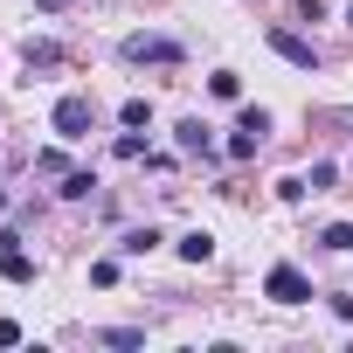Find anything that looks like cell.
I'll return each instance as SVG.
<instances>
[{"label": "cell", "instance_id": "obj_1", "mask_svg": "<svg viewBox=\"0 0 353 353\" xmlns=\"http://www.w3.org/2000/svg\"><path fill=\"white\" fill-rule=\"evenodd\" d=\"M49 132H56V139H70V145H77V139H90V132H97V104H90L83 90L56 97V111H49Z\"/></svg>", "mask_w": 353, "mask_h": 353}, {"label": "cell", "instance_id": "obj_2", "mask_svg": "<svg viewBox=\"0 0 353 353\" xmlns=\"http://www.w3.org/2000/svg\"><path fill=\"white\" fill-rule=\"evenodd\" d=\"M118 56H125V63H159V70H173V63H181V42H173V35H125Z\"/></svg>", "mask_w": 353, "mask_h": 353}, {"label": "cell", "instance_id": "obj_3", "mask_svg": "<svg viewBox=\"0 0 353 353\" xmlns=\"http://www.w3.org/2000/svg\"><path fill=\"white\" fill-rule=\"evenodd\" d=\"M263 291H270L277 305H312V277H305L298 263H270V277H263Z\"/></svg>", "mask_w": 353, "mask_h": 353}, {"label": "cell", "instance_id": "obj_4", "mask_svg": "<svg viewBox=\"0 0 353 353\" xmlns=\"http://www.w3.org/2000/svg\"><path fill=\"white\" fill-rule=\"evenodd\" d=\"M263 139H270V111H256V104H250V111L236 118V132H229V159H250Z\"/></svg>", "mask_w": 353, "mask_h": 353}, {"label": "cell", "instance_id": "obj_5", "mask_svg": "<svg viewBox=\"0 0 353 353\" xmlns=\"http://www.w3.org/2000/svg\"><path fill=\"white\" fill-rule=\"evenodd\" d=\"M0 277H8V284H28V277H35V256L21 250V229L0 236Z\"/></svg>", "mask_w": 353, "mask_h": 353}, {"label": "cell", "instance_id": "obj_6", "mask_svg": "<svg viewBox=\"0 0 353 353\" xmlns=\"http://www.w3.org/2000/svg\"><path fill=\"white\" fill-rule=\"evenodd\" d=\"M270 49H277L291 70H319V49H312L305 35H291V28H270Z\"/></svg>", "mask_w": 353, "mask_h": 353}, {"label": "cell", "instance_id": "obj_7", "mask_svg": "<svg viewBox=\"0 0 353 353\" xmlns=\"http://www.w3.org/2000/svg\"><path fill=\"white\" fill-rule=\"evenodd\" d=\"M21 70H28V77H35V70H63V49H56L49 35H28V42H21Z\"/></svg>", "mask_w": 353, "mask_h": 353}, {"label": "cell", "instance_id": "obj_8", "mask_svg": "<svg viewBox=\"0 0 353 353\" xmlns=\"http://www.w3.org/2000/svg\"><path fill=\"white\" fill-rule=\"evenodd\" d=\"M173 139H181V152H194V159H208V152H215V139H208V125H201V118H181V125H173Z\"/></svg>", "mask_w": 353, "mask_h": 353}, {"label": "cell", "instance_id": "obj_9", "mask_svg": "<svg viewBox=\"0 0 353 353\" xmlns=\"http://www.w3.org/2000/svg\"><path fill=\"white\" fill-rule=\"evenodd\" d=\"M159 243H166V236H159L152 222H145V229H125V236H118V250H125V256H152Z\"/></svg>", "mask_w": 353, "mask_h": 353}, {"label": "cell", "instance_id": "obj_10", "mask_svg": "<svg viewBox=\"0 0 353 353\" xmlns=\"http://www.w3.org/2000/svg\"><path fill=\"white\" fill-rule=\"evenodd\" d=\"M90 188H97V173H90V166H70L56 194H63V201H90Z\"/></svg>", "mask_w": 353, "mask_h": 353}, {"label": "cell", "instance_id": "obj_11", "mask_svg": "<svg viewBox=\"0 0 353 353\" xmlns=\"http://www.w3.org/2000/svg\"><path fill=\"white\" fill-rule=\"evenodd\" d=\"M173 250H181L188 263H208V256H215V236H208V229H188V236L173 243Z\"/></svg>", "mask_w": 353, "mask_h": 353}, {"label": "cell", "instance_id": "obj_12", "mask_svg": "<svg viewBox=\"0 0 353 353\" xmlns=\"http://www.w3.org/2000/svg\"><path fill=\"white\" fill-rule=\"evenodd\" d=\"M118 125H125V132H152V104H145V97H125V104H118Z\"/></svg>", "mask_w": 353, "mask_h": 353}, {"label": "cell", "instance_id": "obj_13", "mask_svg": "<svg viewBox=\"0 0 353 353\" xmlns=\"http://www.w3.org/2000/svg\"><path fill=\"white\" fill-rule=\"evenodd\" d=\"M97 339H104V346H145V332H139V325H104Z\"/></svg>", "mask_w": 353, "mask_h": 353}, {"label": "cell", "instance_id": "obj_14", "mask_svg": "<svg viewBox=\"0 0 353 353\" xmlns=\"http://www.w3.org/2000/svg\"><path fill=\"white\" fill-rule=\"evenodd\" d=\"M319 250H332V256H346V250H353V229H346V222H332V229L319 236Z\"/></svg>", "mask_w": 353, "mask_h": 353}, {"label": "cell", "instance_id": "obj_15", "mask_svg": "<svg viewBox=\"0 0 353 353\" xmlns=\"http://www.w3.org/2000/svg\"><path fill=\"white\" fill-rule=\"evenodd\" d=\"M208 90H215V97H243V77H236V70H215Z\"/></svg>", "mask_w": 353, "mask_h": 353}, {"label": "cell", "instance_id": "obj_16", "mask_svg": "<svg viewBox=\"0 0 353 353\" xmlns=\"http://www.w3.org/2000/svg\"><path fill=\"white\" fill-rule=\"evenodd\" d=\"M332 181H339V166H332V159H319V166H312V181H305V188H312V194H325Z\"/></svg>", "mask_w": 353, "mask_h": 353}, {"label": "cell", "instance_id": "obj_17", "mask_svg": "<svg viewBox=\"0 0 353 353\" xmlns=\"http://www.w3.org/2000/svg\"><path fill=\"white\" fill-rule=\"evenodd\" d=\"M35 173H49V181H63V173H70V159H63V152H35Z\"/></svg>", "mask_w": 353, "mask_h": 353}, {"label": "cell", "instance_id": "obj_18", "mask_svg": "<svg viewBox=\"0 0 353 353\" xmlns=\"http://www.w3.org/2000/svg\"><path fill=\"white\" fill-rule=\"evenodd\" d=\"M111 152H118V159H145V139H139V132H125V139H118Z\"/></svg>", "mask_w": 353, "mask_h": 353}, {"label": "cell", "instance_id": "obj_19", "mask_svg": "<svg viewBox=\"0 0 353 353\" xmlns=\"http://www.w3.org/2000/svg\"><path fill=\"white\" fill-rule=\"evenodd\" d=\"M0 346H21V325L14 319H0Z\"/></svg>", "mask_w": 353, "mask_h": 353}, {"label": "cell", "instance_id": "obj_20", "mask_svg": "<svg viewBox=\"0 0 353 353\" xmlns=\"http://www.w3.org/2000/svg\"><path fill=\"white\" fill-rule=\"evenodd\" d=\"M35 8H42V14H63V8H70V0H35Z\"/></svg>", "mask_w": 353, "mask_h": 353}, {"label": "cell", "instance_id": "obj_21", "mask_svg": "<svg viewBox=\"0 0 353 353\" xmlns=\"http://www.w3.org/2000/svg\"><path fill=\"white\" fill-rule=\"evenodd\" d=\"M346 21H353V8H346Z\"/></svg>", "mask_w": 353, "mask_h": 353}]
</instances>
